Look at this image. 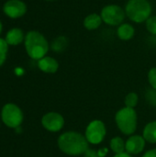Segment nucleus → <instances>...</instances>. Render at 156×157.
I'll use <instances>...</instances> for the list:
<instances>
[{
    "label": "nucleus",
    "instance_id": "obj_18",
    "mask_svg": "<svg viewBox=\"0 0 156 157\" xmlns=\"http://www.w3.org/2000/svg\"><path fill=\"white\" fill-rule=\"evenodd\" d=\"M67 46V40L65 37H58L51 44V48L54 52H62Z\"/></svg>",
    "mask_w": 156,
    "mask_h": 157
},
{
    "label": "nucleus",
    "instance_id": "obj_9",
    "mask_svg": "<svg viewBox=\"0 0 156 157\" xmlns=\"http://www.w3.org/2000/svg\"><path fill=\"white\" fill-rule=\"evenodd\" d=\"M4 12L12 18L22 17L27 11V6L20 0H9L4 5Z\"/></svg>",
    "mask_w": 156,
    "mask_h": 157
},
{
    "label": "nucleus",
    "instance_id": "obj_21",
    "mask_svg": "<svg viewBox=\"0 0 156 157\" xmlns=\"http://www.w3.org/2000/svg\"><path fill=\"white\" fill-rule=\"evenodd\" d=\"M146 28L147 30L152 33L153 35L156 36V16L150 17L146 21Z\"/></svg>",
    "mask_w": 156,
    "mask_h": 157
},
{
    "label": "nucleus",
    "instance_id": "obj_10",
    "mask_svg": "<svg viewBox=\"0 0 156 157\" xmlns=\"http://www.w3.org/2000/svg\"><path fill=\"white\" fill-rule=\"evenodd\" d=\"M146 141L141 135H131L126 141V153L131 155L141 154L145 148Z\"/></svg>",
    "mask_w": 156,
    "mask_h": 157
},
{
    "label": "nucleus",
    "instance_id": "obj_14",
    "mask_svg": "<svg viewBox=\"0 0 156 157\" xmlns=\"http://www.w3.org/2000/svg\"><path fill=\"white\" fill-rule=\"evenodd\" d=\"M135 33L134 28L129 23H122L117 29L118 37L122 40H129L133 38Z\"/></svg>",
    "mask_w": 156,
    "mask_h": 157
},
{
    "label": "nucleus",
    "instance_id": "obj_24",
    "mask_svg": "<svg viewBox=\"0 0 156 157\" xmlns=\"http://www.w3.org/2000/svg\"><path fill=\"white\" fill-rule=\"evenodd\" d=\"M143 157H156V148L155 149H152L147 151Z\"/></svg>",
    "mask_w": 156,
    "mask_h": 157
},
{
    "label": "nucleus",
    "instance_id": "obj_8",
    "mask_svg": "<svg viewBox=\"0 0 156 157\" xmlns=\"http://www.w3.org/2000/svg\"><path fill=\"white\" fill-rule=\"evenodd\" d=\"M41 125L45 130L51 132H57L63 128L64 119L58 112H48L41 118Z\"/></svg>",
    "mask_w": 156,
    "mask_h": 157
},
{
    "label": "nucleus",
    "instance_id": "obj_17",
    "mask_svg": "<svg viewBox=\"0 0 156 157\" xmlns=\"http://www.w3.org/2000/svg\"><path fill=\"white\" fill-rule=\"evenodd\" d=\"M138 102H139V97H138V95H137L136 93H134V92L129 93V94L125 97V99H124L125 107L131 108V109H134V108L138 105Z\"/></svg>",
    "mask_w": 156,
    "mask_h": 157
},
{
    "label": "nucleus",
    "instance_id": "obj_12",
    "mask_svg": "<svg viewBox=\"0 0 156 157\" xmlns=\"http://www.w3.org/2000/svg\"><path fill=\"white\" fill-rule=\"evenodd\" d=\"M24 40L23 31L18 28H14L10 29L6 36V41L8 45H18Z\"/></svg>",
    "mask_w": 156,
    "mask_h": 157
},
{
    "label": "nucleus",
    "instance_id": "obj_19",
    "mask_svg": "<svg viewBox=\"0 0 156 157\" xmlns=\"http://www.w3.org/2000/svg\"><path fill=\"white\" fill-rule=\"evenodd\" d=\"M145 100L151 107L156 108V89L150 88L145 93Z\"/></svg>",
    "mask_w": 156,
    "mask_h": 157
},
{
    "label": "nucleus",
    "instance_id": "obj_13",
    "mask_svg": "<svg viewBox=\"0 0 156 157\" xmlns=\"http://www.w3.org/2000/svg\"><path fill=\"white\" fill-rule=\"evenodd\" d=\"M102 22L103 20L100 15L92 13L86 16V18L84 19V26L88 30H95L100 27Z\"/></svg>",
    "mask_w": 156,
    "mask_h": 157
},
{
    "label": "nucleus",
    "instance_id": "obj_26",
    "mask_svg": "<svg viewBox=\"0 0 156 157\" xmlns=\"http://www.w3.org/2000/svg\"><path fill=\"white\" fill-rule=\"evenodd\" d=\"M2 32V24H1V22H0V33Z\"/></svg>",
    "mask_w": 156,
    "mask_h": 157
},
{
    "label": "nucleus",
    "instance_id": "obj_7",
    "mask_svg": "<svg viewBox=\"0 0 156 157\" xmlns=\"http://www.w3.org/2000/svg\"><path fill=\"white\" fill-rule=\"evenodd\" d=\"M107 134L106 125L103 121L99 120H95L91 121L85 132V136L87 142L91 144H99L103 142Z\"/></svg>",
    "mask_w": 156,
    "mask_h": 157
},
{
    "label": "nucleus",
    "instance_id": "obj_11",
    "mask_svg": "<svg viewBox=\"0 0 156 157\" xmlns=\"http://www.w3.org/2000/svg\"><path fill=\"white\" fill-rule=\"evenodd\" d=\"M38 67L40 71L46 74H54L59 68V63L54 58L50 56H44L43 58L38 61Z\"/></svg>",
    "mask_w": 156,
    "mask_h": 157
},
{
    "label": "nucleus",
    "instance_id": "obj_25",
    "mask_svg": "<svg viewBox=\"0 0 156 157\" xmlns=\"http://www.w3.org/2000/svg\"><path fill=\"white\" fill-rule=\"evenodd\" d=\"M113 157H132L130 154L128 153H122V154H118V155H115Z\"/></svg>",
    "mask_w": 156,
    "mask_h": 157
},
{
    "label": "nucleus",
    "instance_id": "obj_5",
    "mask_svg": "<svg viewBox=\"0 0 156 157\" xmlns=\"http://www.w3.org/2000/svg\"><path fill=\"white\" fill-rule=\"evenodd\" d=\"M1 120L6 127L17 129L22 124L24 115L21 109L17 105L14 103H7L2 108Z\"/></svg>",
    "mask_w": 156,
    "mask_h": 157
},
{
    "label": "nucleus",
    "instance_id": "obj_2",
    "mask_svg": "<svg viewBox=\"0 0 156 157\" xmlns=\"http://www.w3.org/2000/svg\"><path fill=\"white\" fill-rule=\"evenodd\" d=\"M25 48L28 55L33 60H40L49 51V43L45 37L38 31H29L25 37Z\"/></svg>",
    "mask_w": 156,
    "mask_h": 157
},
{
    "label": "nucleus",
    "instance_id": "obj_20",
    "mask_svg": "<svg viewBox=\"0 0 156 157\" xmlns=\"http://www.w3.org/2000/svg\"><path fill=\"white\" fill-rule=\"evenodd\" d=\"M7 50H8L7 42L6 41V40L0 38V66L3 65V63L6 59Z\"/></svg>",
    "mask_w": 156,
    "mask_h": 157
},
{
    "label": "nucleus",
    "instance_id": "obj_3",
    "mask_svg": "<svg viewBox=\"0 0 156 157\" xmlns=\"http://www.w3.org/2000/svg\"><path fill=\"white\" fill-rule=\"evenodd\" d=\"M127 17L136 22H145L152 14V6L148 0H129L125 6Z\"/></svg>",
    "mask_w": 156,
    "mask_h": 157
},
{
    "label": "nucleus",
    "instance_id": "obj_27",
    "mask_svg": "<svg viewBox=\"0 0 156 157\" xmlns=\"http://www.w3.org/2000/svg\"><path fill=\"white\" fill-rule=\"evenodd\" d=\"M47 1H51V0H47Z\"/></svg>",
    "mask_w": 156,
    "mask_h": 157
},
{
    "label": "nucleus",
    "instance_id": "obj_23",
    "mask_svg": "<svg viewBox=\"0 0 156 157\" xmlns=\"http://www.w3.org/2000/svg\"><path fill=\"white\" fill-rule=\"evenodd\" d=\"M84 157H100L98 155V152L95 151L94 149H88L85 154Z\"/></svg>",
    "mask_w": 156,
    "mask_h": 157
},
{
    "label": "nucleus",
    "instance_id": "obj_15",
    "mask_svg": "<svg viewBox=\"0 0 156 157\" xmlns=\"http://www.w3.org/2000/svg\"><path fill=\"white\" fill-rule=\"evenodd\" d=\"M144 140L152 144H156V121L147 123L143 132Z\"/></svg>",
    "mask_w": 156,
    "mask_h": 157
},
{
    "label": "nucleus",
    "instance_id": "obj_4",
    "mask_svg": "<svg viewBox=\"0 0 156 157\" xmlns=\"http://www.w3.org/2000/svg\"><path fill=\"white\" fill-rule=\"evenodd\" d=\"M115 121L117 127L123 134L131 135L137 129V113L134 109L124 107L116 113Z\"/></svg>",
    "mask_w": 156,
    "mask_h": 157
},
{
    "label": "nucleus",
    "instance_id": "obj_6",
    "mask_svg": "<svg viewBox=\"0 0 156 157\" xmlns=\"http://www.w3.org/2000/svg\"><path fill=\"white\" fill-rule=\"evenodd\" d=\"M100 16L106 24L110 26H120L125 19L126 12L118 5H108L102 8Z\"/></svg>",
    "mask_w": 156,
    "mask_h": 157
},
{
    "label": "nucleus",
    "instance_id": "obj_1",
    "mask_svg": "<svg viewBox=\"0 0 156 157\" xmlns=\"http://www.w3.org/2000/svg\"><path fill=\"white\" fill-rule=\"evenodd\" d=\"M57 144L59 149L67 155H81L89 149L86 136L77 132H63L59 136Z\"/></svg>",
    "mask_w": 156,
    "mask_h": 157
},
{
    "label": "nucleus",
    "instance_id": "obj_16",
    "mask_svg": "<svg viewBox=\"0 0 156 157\" xmlns=\"http://www.w3.org/2000/svg\"><path fill=\"white\" fill-rule=\"evenodd\" d=\"M110 149L112 150V152L115 155L118 154H122L126 152V143L124 142V140L119 136L114 137L111 139L110 144H109Z\"/></svg>",
    "mask_w": 156,
    "mask_h": 157
},
{
    "label": "nucleus",
    "instance_id": "obj_22",
    "mask_svg": "<svg viewBox=\"0 0 156 157\" xmlns=\"http://www.w3.org/2000/svg\"><path fill=\"white\" fill-rule=\"evenodd\" d=\"M148 81L152 88L156 89V67H153L148 73Z\"/></svg>",
    "mask_w": 156,
    "mask_h": 157
}]
</instances>
